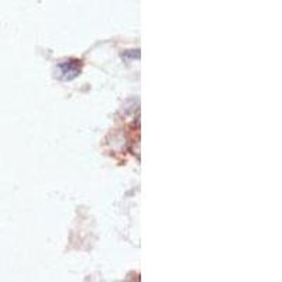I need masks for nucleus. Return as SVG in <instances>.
Here are the masks:
<instances>
[{"label":"nucleus","mask_w":282,"mask_h":282,"mask_svg":"<svg viewBox=\"0 0 282 282\" xmlns=\"http://www.w3.org/2000/svg\"><path fill=\"white\" fill-rule=\"evenodd\" d=\"M59 69L62 71V78L64 79H74L75 76H78V74L81 72V67L78 64V61H69V62H65L62 65H59Z\"/></svg>","instance_id":"f257e3e1"}]
</instances>
